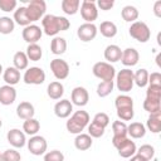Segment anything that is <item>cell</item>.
Masks as SVG:
<instances>
[{
    "label": "cell",
    "mask_w": 161,
    "mask_h": 161,
    "mask_svg": "<svg viewBox=\"0 0 161 161\" xmlns=\"http://www.w3.org/2000/svg\"><path fill=\"white\" fill-rule=\"evenodd\" d=\"M42 26L44 34L49 36H55L59 31L68 30L70 26V23L64 16H57L53 14H47L42 19Z\"/></svg>",
    "instance_id": "6da1fadb"
},
{
    "label": "cell",
    "mask_w": 161,
    "mask_h": 161,
    "mask_svg": "<svg viewBox=\"0 0 161 161\" xmlns=\"http://www.w3.org/2000/svg\"><path fill=\"white\" fill-rule=\"evenodd\" d=\"M88 125H89L88 112L79 109V111H75L74 113H72V116L68 118V121L65 123V127H67V131L69 133L79 135V133H82V131Z\"/></svg>",
    "instance_id": "7a4b0ae2"
},
{
    "label": "cell",
    "mask_w": 161,
    "mask_h": 161,
    "mask_svg": "<svg viewBox=\"0 0 161 161\" xmlns=\"http://www.w3.org/2000/svg\"><path fill=\"white\" fill-rule=\"evenodd\" d=\"M116 87L118 91H121L122 93H127L130 91H132L133 88V70H131L130 68H125L121 69L117 74H116Z\"/></svg>",
    "instance_id": "3957f363"
},
{
    "label": "cell",
    "mask_w": 161,
    "mask_h": 161,
    "mask_svg": "<svg viewBox=\"0 0 161 161\" xmlns=\"http://www.w3.org/2000/svg\"><path fill=\"white\" fill-rule=\"evenodd\" d=\"M128 33H130L131 38H133L138 43H146L151 38V30H150L148 25L143 21L132 23L130 29H128Z\"/></svg>",
    "instance_id": "277c9868"
},
{
    "label": "cell",
    "mask_w": 161,
    "mask_h": 161,
    "mask_svg": "<svg viewBox=\"0 0 161 161\" xmlns=\"http://www.w3.org/2000/svg\"><path fill=\"white\" fill-rule=\"evenodd\" d=\"M25 8H26V14H28L30 23L43 19L47 11V4L44 0H29Z\"/></svg>",
    "instance_id": "5b68a950"
},
{
    "label": "cell",
    "mask_w": 161,
    "mask_h": 161,
    "mask_svg": "<svg viewBox=\"0 0 161 161\" xmlns=\"http://www.w3.org/2000/svg\"><path fill=\"white\" fill-rule=\"evenodd\" d=\"M92 73L101 80H113L116 77L114 67L107 62H97L92 68Z\"/></svg>",
    "instance_id": "8992f818"
},
{
    "label": "cell",
    "mask_w": 161,
    "mask_h": 161,
    "mask_svg": "<svg viewBox=\"0 0 161 161\" xmlns=\"http://www.w3.org/2000/svg\"><path fill=\"white\" fill-rule=\"evenodd\" d=\"M26 146H28V150L31 155L34 156H40V155H44L47 152V148H48V143H47V140L43 137V136H39V135H35V136H31L29 141H26Z\"/></svg>",
    "instance_id": "52a82bcc"
},
{
    "label": "cell",
    "mask_w": 161,
    "mask_h": 161,
    "mask_svg": "<svg viewBox=\"0 0 161 161\" xmlns=\"http://www.w3.org/2000/svg\"><path fill=\"white\" fill-rule=\"evenodd\" d=\"M23 80L25 84H42L45 80V72L40 67H30L25 70Z\"/></svg>",
    "instance_id": "ba28073f"
},
{
    "label": "cell",
    "mask_w": 161,
    "mask_h": 161,
    "mask_svg": "<svg viewBox=\"0 0 161 161\" xmlns=\"http://www.w3.org/2000/svg\"><path fill=\"white\" fill-rule=\"evenodd\" d=\"M50 70L58 80H63L69 75V64L60 58H55L50 62Z\"/></svg>",
    "instance_id": "9c48e42d"
},
{
    "label": "cell",
    "mask_w": 161,
    "mask_h": 161,
    "mask_svg": "<svg viewBox=\"0 0 161 161\" xmlns=\"http://www.w3.org/2000/svg\"><path fill=\"white\" fill-rule=\"evenodd\" d=\"M80 15L86 23H93L98 18V8L92 0H83L80 4Z\"/></svg>",
    "instance_id": "30bf717a"
},
{
    "label": "cell",
    "mask_w": 161,
    "mask_h": 161,
    "mask_svg": "<svg viewBox=\"0 0 161 161\" xmlns=\"http://www.w3.org/2000/svg\"><path fill=\"white\" fill-rule=\"evenodd\" d=\"M98 33V28L93 24V23H84L82 25L78 26L77 29V36L79 38L80 42H91L97 36Z\"/></svg>",
    "instance_id": "8fae6325"
},
{
    "label": "cell",
    "mask_w": 161,
    "mask_h": 161,
    "mask_svg": "<svg viewBox=\"0 0 161 161\" xmlns=\"http://www.w3.org/2000/svg\"><path fill=\"white\" fill-rule=\"evenodd\" d=\"M21 35H23V39L28 44H36L43 35V30L40 29V26L35 24H30L23 29Z\"/></svg>",
    "instance_id": "7c38bea8"
},
{
    "label": "cell",
    "mask_w": 161,
    "mask_h": 161,
    "mask_svg": "<svg viewBox=\"0 0 161 161\" xmlns=\"http://www.w3.org/2000/svg\"><path fill=\"white\" fill-rule=\"evenodd\" d=\"M70 102L72 104H75L78 107H84L88 101H89V94H88V91L84 88V87H74L72 93H70Z\"/></svg>",
    "instance_id": "4fadbf2b"
},
{
    "label": "cell",
    "mask_w": 161,
    "mask_h": 161,
    "mask_svg": "<svg viewBox=\"0 0 161 161\" xmlns=\"http://www.w3.org/2000/svg\"><path fill=\"white\" fill-rule=\"evenodd\" d=\"M6 140L8 142L14 147V148H21L26 145V137L23 131L19 128H13L6 133Z\"/></svg>",
    "instance_id": "5bb4252c"
},
{
    "label": "cell",
    "mask_w": 161,
    "mask_h": 161,
    "mask_svg": "<svg viewBox=\"0 0 161 161\" xmlns=\"http://www.w3.org/2000/svg\"><path fill=\"white\" fill-rule=\"evenodd\" d=\"M116 148H117V151H118V155L121 156V157H123V158H130V157H132L135 153H136V150H137V147H136V143L133 142V141H131V138H126V140H123L122 142H119L117 146H116Z\"/></svg>",
    "instance_id": "9a60e30c"
},
{
    "label": "cell",
    "mask_w": 161,
    "mask_h": 161,
    "mask_svg": "<svg viewBox=\"0 0 161 161\" xmlns=\"http://www.w3.org/2000/svg\"><path fill=\"white\" fill-rule=\"evenodd\" d=\"M16 99V89L13 86L5 84L0 87V104L10 106Z\"/></svg>",
    "instance_id": "2e32d148"
},
{
    "label": "cell",
    "mask_w": 161,
    "mask_h": 161,
    "mask_svg": "<svg viewBox=\"0 0 161 161\" xmlns=\"http://www.w3.org/2000/svg\"><path fill=\"white\" fill-rule=\"evenodd\" d=\"M73 112V104L69 99H60L54 106V113L59 118H68Z\"/></svg>",
    "instance_id": "e0dca14e"
},
{
    "label": "cell",
    "mask_w": 161,
    "mask_h": 161,
    "mask_svg": "<svg viewBox=\"0 0 161 161\" xmlns=\"http://www.w3.org/2000/svg\"><path fill=\"white\" fill-rule=\"evenodd\" d=\"M138 60H140V54L135 48H126L125 50H122L121 62L123 65L133 67L138 63Z\"/></svg>",
    "instance_id": "ac0fdd59"
},
{
    "label": "cell",
    "mask_w": 161,
    "mask_h": 161,
    "mask_svg": "<svg viewBox=\"0 0 161 161\" xmlns=\"http://www.w3.org/2000/svg\"><path fill=\"white\" fill-rule=\"evenodd\" d=\"M104 59L107 60V63H116V62H119L121 60V57H122V50L118 45L116 44H109L104 49Z\"/></svg>",
    "instance_id": "d6986e66"
},
{
    "label": "cell",
    "mask_w": 161,
    "mask_h": 161,
    "mask_svg": "<svg viewBox=\"0 0 161 161\" xmlns=\"http://www.w3.org/2000/svg\"><path fill=\"white\" fill-rule=\"evenodd\" d=\"M35 114V108L30 102H20L16 107V116L21 119H29L34 118Z\"/></svg>",
    "instance_id": "ffe728a7"
},
{
    "label": "cell",
    "mask_w": 161,
    "mask_h": 161,
    "mask_svg": "<svg viewBox=\"0 0 161 161\" xmlns=\"http://www.w3.org/2000/svg\"><path fill=\"white\" fill-rule=\"evenodd\" d=\"M47 93H48V97L50 99H54V101H58L63 97L64 94V86L58 82V80H54L52 83L48 84V88H47Z\"/></svg>",
    "instance_id": "44dd1931"
},
{
    "label": "cell",
    "mask_w": 161,
    "mask_h": 161,
    "mask_svg": "<svg viewBox=\"0 0 161 161\" xmlns=\"http://www.w3.org/2000/svg\"><path fill=\"white\" fill-rule=\"evenodd\" d=\"M3 78H4L6 84L14 87L15 84H18L20 82V70H18L14 67H8L3 72Z\"/></svg>",
    "instance_id": "7402d4cb"
},
{
    "label": "cell",
    "mask_w": 161,
    "mask_h": 161,
    "mask_svg": "<svg viewBox=\"0 0 161 161\" xmlns=\"http://www.w3.org/2000/svg\"><path fill=\"white\" fill-rule=\"evenodd\" d=\"M92 143H93V138L88 133H79L74 138V146L79 151H86L91 148Z\"/></svg>",
    "instance_id": "603a6c76"
},
{
    "label": "cell",
    "mask_w": 161,
    "mask_h": 161,
    "mask_svg": "<svg viewBox=\"0 0 161 161\" xmlns=\"http://www.w3.org/2000/svg\"><path fill=\"white\" fill-rule=\"evenodd\" d=\"M127 135L132 138H142L146 135V127L141 122H132L127 126Z\"/></svg>",
    "instance_id": "cb8c5ba5"
},
{
    "label": "cell",
    "mask_w": 161,
    "mask_h": 161,
    "mask_svg": "<svg viewBox=\"0 0 161 161\" xmlns=\"http://www.w3.org/2000/svg\"><path fill=\"white\" fill-rule=\"evenodd\" d=\"M146 127L152 133H160V131H161V112L150 114L147 118V122H146Z\"/></svg>",
    "instance_id": "d4e9b609"
},
{
    "label": "cell",
    "mask_w": 161,
    "mask_h": 161,
    "mask_svg": "<svg viewBox=\"0 0 161 161\" xmlns=\"http://www.w3.org/2000/svg\"><path fill=\"white\" fill-rule=\"evenodd\" d=\"M67 50V40L62 36H54L50 42V52L55 55L64 54Z\"/></svg>",
    "instance_id": "484cf974"
},
{
    "label": "cell",
    "mask_w": 161,
    "mask_h": 161,
    "mask_svg": "<svg viewBox=\"0 0 161 161\" xmlns=\"http://www.w3.org/2000/svg\"><path fill=\"white\" fill-rule=\"evenodd\" d=\"M25 54H26V57H28L29 60H31V62H38V60H40L42 57H43V49H42V47H40L38 43H36V44H28Z\"/></svg>",
    "instance_id": "4316f807"
},
{
    "label": "cell",
    "mask_w": 161,
    "mask_h": 161,
    "mask_svg": "<svg viewBox=\"0 0 161 161\" xmlns=\"http://www.w3.org/2000/svg\"><path fill=\"white\" fill-rule=\"evenodd\" d=\"M13 20H14V23H16V24H19V25H21L24 28L31 24L30 20H29V18H28L26 8L25 6H20V8H18L14 11V19Z\"/></svg>",
    "instance_id": "83f0119b"
},
{
    "label": "cell",
    "mask_w": 161,
    "mask_h": 161,
    "mask_svg": "<svg viewBox=\"0 0 161 161\" xmlns=\"http://www.w3.org/2000/svg\"><path fill=\"white\" fill-rule=\"evenodd\" d=\"M121 15L125 21L135 23V21H137V18H138V10H137V8H135L132 5H126L121 10Z\"/></svg>",
    "instance_id": "f1b7e54d"
},
{
    "label": "cell",
    "mask_w": 161,
    "mask_h": 161,
    "mask_svg": "<svg viewBox=\"0 0 161 161\" xmlns=\"http://www.w3.org/2000/svg\"><path fill=\"white\" fill-rule=\"evenodd\" d=\"M99 31L104 38H113L117 34V25L113 21H102L99 25Z\"/></svg>",
    "instance_id": "f546056e"
},
{
    "label": "cell",
    "mask_w": 161,
    "mask_h": 161,
    "mask_svg": "<svg viewBox=\"0 0 161 161\" xmlns=\"http://www.w3.org/2000/svg\"><path fill=\"white\" fill-rule=\"evenodd\" d=\"M13 63H14V68H16L18 70L28 69L29 59H28L25 52H16L13 57Z\"/></svg>",
    "instance_id": "4dcf8cb0"
},
{
    "label": "cell",
    "mask_w": 161,
    "mask_h": 161,
    "mask_svg": "<svg viewBox=\"0 0 161 161\" xmlns=\"http://www.w3.org/2000/svg\"><path fill=\"white\" fill-rule=\"evenodd\" d=\"M39 130H40V123L35 118L25 119L23 123V131H24V133H26L29 136H35L39 132Z\"/></svg>",
    "instance_id": "1f68e13d"
},
{
    "label": "cell",
    "mask_w": 161,
    "mask_h": 161,
    "mask_svg": "<svg viewBox=\"0 0 161 161\" xmlns=\"http://www.w3.org/2000/svg\"><path fill=\"white\" fill-rule=\"evenodd\" d=\"M62 10L64 14L67 15H74L78 13L79 6H80V1L79 0H63L62 4Z\"/></svg>",
    "instance_id": "d6a6232c"
},
{
    "label": "cell",
    "mask_w": 161,
    "mask_h": 161,
    "mask_svg": "<svg viewBox=\"0 0 161 161\" xmlns=\"http://www.w3.org/2000/svg\"><path fill=\"white\" fill-rule=\"evenodd\" d=\"M133 83L140 88L146 87L147 83H148V72H147V69L140 68L138 70H136L133 73Z\"/></svg>",
    "instance_id": "836d02e7"
},
{
    "label": "cell",
    "mask_w": 161,
    "mask_h": 161,
    "mask_svg": "<svg viewBox=\"0 0 161 161\" xmlns=\"http://www.w3.org/2000/svg\"><path fill=\"white\" fill-rule=\"evenodd\" d=\"M113 88H114V80H102L97 86V94L98 97L104 98L112 93Z\"/></svg>",
    "instance_id": "e575fe53"
},
{
    "label": "cell",
    "mask_w": 161,
    "mask_h": 161,
    "mask_svg": "<svg viewBox=\"0 0 161 161\" xmlns=\"http://www.w3.org/2000/svg\"><path fill=\"white\" fill-rule=\"evenodd\" d=\"M142 106H143V109L146 112H148L150 114L161 112V101H158V99H151V98L146 97Z\"/></svg>",
    "instance_id": "d590c367"
},
{
    "label": "cell",
    "mask_w": 161,
    "mask_h": 161,
    "mask_svg": "<svg viewBox=\"0 0 161 161\" xmlns=\"http://www.w3.org/2000/svg\"><path fill=\"white\" fill-rule=\"evenodd\" d=\"M114 106H116V109L133 108V99H132V97H130L127 94H119L114 99Z\"/></svg>",
    "instance_id": "8d00e7d4"
},
{
    "label": "cell",
    "mask_w": 161,
    "mask_h": 161,
    "mask_svg": "<svg viewBox=\"0 0 161 161\" xmlns=\"http://www.w3.org/2000/svg\"><path fill=\"white\" fill-rule=\"evenodd\" d=\"M15 23L10 16H0V34H10L14 31Z\"/></svg>",
    "instance_id": "74e56055"
},
{
    "label": "cell",
    "mask_w": 161,
    "mask_h": 161,
    "mask_svg": "<svg viewBox=\"0 0 161 161\" xmlns=\"http://www.w3.org/2000/svg\"><path fill=\"white\" fill-rule=\"evenodd\" d=\"M136 153L140 155V156H142L145 160L150 161L155 156V148H153V146H151L148 143H145V145H142L141 147H138L136 150Z\"/></svg>",
    "instance_id": "f35d334b"
},
{
    "label": "cell",
    "mask_w": 161,
    "mask_h": 161,
    "mask_svg": "<svg viewBox=\"0 0 161 161\" xmlns=\"http://www.w3.org/2000/svg\"><path fill=\"white\" fill-rule=\"evenodd\" d=\"M1 161H21V155L15 148H8L1 152Z\"/></svg>",
    "instance_id": "ab89813d"
},
{
    "label": "cell",
    "mask_w": 161,
    "mask_h": 161,
    "mask_svg": "<svg viewBox=\"0 0 161 161\" xmlns=\"http://www.w3.org/2000/svg\"><path fill=\"white\" fill-rule=\"evenodd\" d=\"M87 127H88V135H89L92 138H99V137H102V136L104 135V130H106V128L98 126V125L94 123V122H91Z\"/></svg>",
    "instance_id": "60d3db41"
},
{
    "label": "cell",
    "mask_w": 161,
    "mask_h": 161,
    "mask_svg": "<svg viewBox=\"0 0 161 161\" xmlns=\"http://www.w3.org/2000/svg\"><path fill=\"white\" fill-rule=\"evenodd\" d=\"M113 136H127V125L123 121H114L112 123Z\"/></svg>",
    "instance_id": "b9f144b4"
},
{
    "label": "cell",
    "mask_w": 161,
    "mask_h": 161,
    "mask_svg": "<svg viewBox=\"0 0 161 161\" xmlns=\"http://www.w3.org/2000/svg\"><path fill=\"white\" fill-rule=\"evenodd\" d=\"M92 122H94V123H97L98 126L106 128V127L109 125V117H108V114L104 113V112H98V113L94 114Z\"/></svg>",
    "instance_id": "7bdbcfd3"
},
{
    "label": "cell",
    "mask_w": 161,
    "mask_h": 161,
    "mask_svg": "<svg viewBox=\"0 0 161 161\" xmlns=\"http://www.w3.org/2000/svg\"><path fill=\"white\" fill-rule=\"evenodd\" d=\"M44 161H64V155L59 150H52L44 153Z\"/></svg>",
    "instance_id": "ee69618b"
},
{
    "label": "cell",
    "mask_w": 161,
    "mask_h": 161,
    "mask_svg": "<svg viewBox=\"0 0 161 161\" xmlns=\"http://www.w3.org/2000/svg\"><path fill=\"white\" fill-rule=\"evenodd\" d=\"M117 116L121 121H131L135 116V111L133 108H121V109H117Z\"/></svg>",
    "instance_id": "f6af8a7d"
},
{
    "label": "cell",
    "mask_w": 161,
    "mask_h": 161,
    "mask_svg": "<svg viewBox=\"0 0 161 161\" xmlns=\"http://www.w3.org/2000/svg\"><path fill=\"white\" fill-rule=\"evenodd\" d=\"M146 97L151 99H158L161 101V87H153L148 86L146 89Z\"/></svg>",
    "instance_id": "bcb514c9"
},
{
    "label": "cell",
    "mask_w": 161,
    "mask_h": 161,
    "mask_svg": "<svg viewBox=\"0 0 161 161\" xmlns=\"http://www.w3.org/2000/svg\"><path fill=\"white\" fill-rule=\"evenodd\" d=\"M18 1L16 0H0V10L5 13H10L16 9Z\"/></svg>",
    "instance_id": "7dc6e473"
},
{
    "label": "cell",
    "mask_w": 161,
    "mask_h": 161,
    "mask_svg": "<svg viewBox=\"0 0 161 161\" xmlns=\"http://www.w3.org/2000/svg\"><path fill=\"white\" fill-rule=\"evenodd\" d=\"M148 86H153V87H161V74L158 72H153L151 74H148Z\"/></svg>",
    "instance_id": "c3c4849f"
},
{
    "label": "cell",
    "mask_w": 161,
    "mask_h": 161,
    "mask_svg": "<svg viewBox=\"0 0 161 161\" xmlns=\"http://www.w3.org/2000/svg\"><path fill=\"white\" fill-rule=\"evenodd\" d=\"M96 5L101 10H111L114 5V1L113 0H98Z\"/></svg>",
    "instance_id": "681fc988"
},
{
    "label": "cell",
    "mask_w": 161,
    "mask_h": 161,
    "mask_svg": "<svg viewBox=\"0 0 161 161\" xmlns=\"http://www.w3.org/2000/svg\"><path fill=\"white\" fill-rule=\"evenodd\" d=\"M153 13H155V15H156L157 18L161 16V1H160V0L153 4Z\"/></svg>",
    "instance_id": "f907efd6"
},
{
    "label": "cell",
    "mask_w": 161,
    "mask_h": 161,
    "mask_svg": "<svg viewBox=\"0 0 161 161\" xmlns=\"http://www.w3.org/2000/svg\"><path fill=\"white\" fill-rule=\"evenodd\" d=\"M130 161H147V160H145L142 156H140V155L135 153L132 157H130Z\"/></svg>",
    "instance_id": "816d5d0a"
},
{
    "label": "cell",
    "mask_w": 161,
    "mask_h": 161,
    "mask_svg": "<svg viewBox=\"0 0 161 161\" xmlns=\"http://www.w3.org/2000/svg\"><path fill=\"white\" fill-rule=\"evenodd\" d=\"M160 58H161V54H158V55L156 57V62H157V65H158V67H161V64H160Z\"/></svg>",
    "instance_id": "f5cc1de1"
},
{
    "label": "cell",
    "mask_w": 161,
    "mask_h": 161,
    "mask_svg": "<svg viewBox=\"0 0 161 161\" xmlns=\"http://www.w3.org/2000/svg\"><path fill=\"white\" fill-rule=\"evenodd\" d=\"M3 72H4V70H3V65H1V64H0V74H1V73H3Z\"/></svg>",
    "instance_id": "db71d44e"
},
{
    "label": "cell",
    "mask_w": 161,
    "mask_h": 161,
    "mask_svg": "<svg viewBox=\"0 0 161 161\" xmlns=\"http://www.w3.org/2000/svg\"><path fill=\"white\" fill-rule=\"evenodd\" d=\"M3 126V121H1V118H0V127Z\"/></svg>",
    "instance_id": "11a10c76"
},
{
    "label": "cell",
    "mask_w": 161,
    "mask_h": 161,
    "mask_svg": "<svg viewBox=\"0 0 161 161\" xmlns=\"http://www.w3.org/2000/svg\"><path fill=\"white\" fill-rule=\"evenodd\" d=\"M0 161H1V152H0Z\"/></svg>",
    "instance_id": "9f6ffc18"
}]
</instances>
